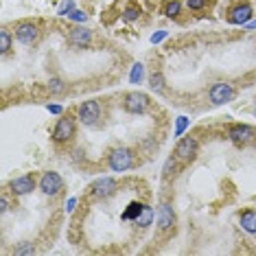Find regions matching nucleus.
<instances>
[{
  "label": "nucleus",
  "mask_w": 256,
  "mask_h": 256,
  "mask_svg": "<svg viewBox=\"0 0 256 256\" xmlns=\"http://www.w3.org/2000/svg\"><path fill=\"white\" fill-rule=\"evenodd\" d=\"M75 133H77V121H75V116L64 114L62 119H59L57 123H55L51 138H53V142L64 144V142L72 140V138H75Z\"/></svg>",
  "instance_id": "nucleus-1"
},
{
  "label": "nucleus",
  "mask_w": 256,
  "mask_h": 256,
  "mask_svg": "<svg viewBox=\"0 0 256 256\" xmlns=\"http://www.w3.org/2000/svg\"><path fill=\"white\" fill-rule=\"evenodd\" d=\"M108 166L114 173H123V171L133 166V151L127 147H116L108 155Z\"/></svg>",
  "instance_id": "nucleus-2"
},
{
  "label": "nucleus",
  "mask_w": 256,
  "mask_h": 256,
  "mask_svg": "<svg viewBox=\"0 0 256 256\" xmlns=\"http://www.w3.org/2000/svg\"><path fill=\"white\" fill-rule=\"evenodd\" d=\"M235 86L232 83H228V81H217L210 86V90H208V99H210V103L213 105H224V103H230L232 99H235Z\"/></svg>",
  "instance_id": "nucleus-3"
},
{
  "label": "nucleus",
  "mask_w": 256,
  "mask_h": 256,
  "mask_svg": "<svg viewBox=\"0 0 256 256\" xmlns=\"http://www.w3.org/2000/svg\"><path fill=\"white\" fill-rule=\"evenodd\" d=\"M228 138L235 144H239V147H246V144H250L256 138V129L246 123H232L228 127Z\"/></svg>",
  "instance_id": "nucleus-4"
},
{
  "label": "nucleus",
  "mask_w": 256,
  "mask_h": 256,
  "mask_svg": "<svg viewBox=\"0 0 256 256\" xmlns=\"http://www.w3.org/2000/svg\"><path fill=\"white\" fill-rule=\"evenodd\" d=\"M15 40L24 46H33L40 40V26L31 20H24V22H18L15 24Z\"/></svg>",
  "instance_id": "nucleus-5"
},
{
  "label": "nucleus",
  "mask_w": 256,
  "mask_h": 256,
  "mask_svg": "<svg viewBox=\"0 0 256 256\" xmlns=\"http://www.w3.org/2000/svg\"><path fill=\"white\" fill-rule=\"evenodd\" d=\"M40 191L46 195V197H57L59 193L64 191V180L57 171H46L40 177Z\"/></svg>",
  "instance_id": "nucleus-6"
},
{
  "label": "nucleus",
  "mask_w": 256,
  "mask_h": 256,
  "mask_svg": "<svg viewBox=\"0 0 256 256\" xmlns=\"http://www.w3.org/2000/svg\"><path fill=\"white\" fill-rule=\"evenodd\" d=\"M119 191V182L114 177H99L90 184V197L92 199H108Z\"/></svg>",
  "instance_id": "nucleus-7"
},
{
  "label": "nucleus",
  "mask_w": 256,
  "mask_h": 256,
  "mask_svg": "<svg viewBox=\"0 0 256 256\" xmlns=\"http://www.w3.org/2000/svg\"><path fill=\"white\" fill-rule=\"evenodd\" d=\"M77 119L88 127L97 125L99 119H101V103L99 101H83L79 108H77Z\"/></svg>",
  "instance_id": "nucleus-8"
},
{
  "label": "nucleus",
  "mask_w": 256,
  "mask_h": 256,
  "mask_svg": "<svg viewBox=\"0 0 256 256\" xmlns=\"http://www.w3.org/2000/svg\"><path fill=\"white\" fill-rule=\"evenodd\" d=\"M199 151V142L195 140L193 136H186V138H180L175 144V158L180 160V162H191L195 160V155Z\"/></svg>",
  "instance_id": "nucleus-9"
},
{
  "label": "nucleus",
  "mask_w": 256,
  "mask_h": 256,
  "mask_svg": "<svg viewBox=\"0 0 256 256\" xmlns=\"http://www.w3.org/2000/svg\"><path fill=\"white\" fill-rule=\"evenodd\" d=\"M149 103L151 101H149V97L144 92H129L123 99V108L129 114H144L149 110Z\"/></svg>",
  "instance_id": "nucleus-10"
},
{
  "label": "nucleus",
  "mask_w": 256,
  "mask_h": 256,
  "mask_svg": "<svg viewBox=\"0 0 256 256\" xmlns=\"http://www.w3.org/2000/svg\"><path fill=\"white\" fill-rule=\"evenodd\" d=\"M35 186H40L35 182V177L33 175H18V177H13V180L9 182V193L11 195H15V197H24V195H29V193H33V188Z\"/></svg>",
  "instance_id": "nucleus-11"
},
{
  "label": "nucleus",
  "mask_w": 256,
  "mask_h": 256,
  "mask_svg": "<svg viewBox=\"0 0 256 256\" xmlns=\"http://www.w3.org/2000/svg\"><path fill=\"white\" fill-rule=\"evenodd\" d=\"M252 18H254V9L250 2H237L235 7H230V11H228V22H230V24L243 26Z\"/></svg>",
  "instance_id": "nucleus-12"
},
{
  "label": "nucleus",
  "mask_w": 256,
  "mask_h": 256,
  "mask_svg": "<svg viewBox=\"0 0 256 256\" xmlns=\"http://www.w3.org/2000/svg\"><path fill=\"white\" fill-rule=\"evenodd\" d=\"M155 221H158V230L166 232L175 226V210L171 204H160L158 206V213H155Z\"/></svg>",
  "instance_id": "nucleus-13"
},
{
  "label": "nucleus",
  "mask_w": 256,
  "mask_h": 256,
  "mask_svg": "<svg viewBox=\"0 0 256 256\" xmlns=\"http://www.w3.org/2000/svg\"><path fill=\"white\" fill-rule=\"evenodd\" d=\"M68 44L72 48H88L92 44V31L86 26H75L68 33Z\"/></svg>",
  "instance_id": "nucleus-14"
},
{
  "label": "nucleus",
  "mask_w": 256,
  "mask_h": 256,
  "mask_svg": "<svg viewBox=\"0 0 256 256\" xmlns=\"http://www.w3.org/2000/svg\"><path fill=\"white\" fill-rule=\"evenodd\" d=\"M239 226L248 232V235H256V210H243L239 215Z\"/></svg>",
  "instance_id": "nucleus-15"
},
{
  "label": "nucleus",
  "mask_w": 256,
  "mask_h": 256,
  "mask_svg": "<svg viewBox=\"0 0 256 256\" xmlns=\"http://www.w3.org/2000/svg\"><path fill=\"white\" fill-rule=\"evenodd\" d=\"M153 219H155L153 208H151V206H147V204H144V208H142L140 217H138V219H136V224H138V228H149V226L153 224Z\"/></svg>",
  "instance_id": "nucleus-16"
},
{
  "label": "nucleus",
  "mask_w": 256,
  "mask_h": 256,
  "mask_svg": "<svg viewBox=\"0 0 256 256\" xmlns=\"http://www.w3.org/2000/svg\"><path fill=\"white\" fill-rule=\"evenodd\" d=\"M162 13L166 18H177V15L182 13V2L180 0H166L162 7Z\"/></svg>",
  "instance_id": "nucleus-17"
},
{
  "label": "nucleus",
  "mask_w": 256,
  "mask_h": 256,
  "mask_svg": "<svg viewBox=\"0 0 256 256\" xmlns=\"http://www.w3.org/2000/svg\"><path fill=\"white\" fill-rule=\"evenodd\" d=\"M142 208H144V204H140V202H131V204H129V208H127L125 213H123V219H125V221H136L138 217H140Z\"/></svg>",
  "instance_id": "nucleus-18"
},
{
  "label": "nucleus",
  "mask_w": 256,
  "mask_h": 256,
  "mask_svg": "<svg viewBox=\"0 0 256 256\" xmlns=\"http://www.w3.org/2000/svg\"><path fill=\"white\" fill-rule=\"evenodd\" d=\"M66 83L64 79H59V77H51V81H48V92L53 94V97H62V94L66 92Z\"/></svg>",
  "instance_id": "nucleus-19"
},
{
  "label": "nucleus",
  "mask_w": 256,
  "mask_h": 256,
  "mask_svg": "<svg viewBox=\"0 0 256 256\" xmlns=\"http://www.w3.org/2000/svg\"><path fill=\"white\" fill-rule=\"evenodd\" d=\"M149 88H151L153 92H162L164 90V75L160 70H155L149 75Z\"/></svg>",
  "instance_id": "nucleus-20"
},
{
  "label": "nucleus",
  "mask_w": 256,
  "mask_h": 256,
  "mask_svg": "<svg viewBox=\"0 0 256 256\" xmlns=\"http://www.w3.org/2000/svg\"><path fill=\"white\" fill-rule=\"evenodd\" d=\"M11 44H13V37H11V33L7 29L0 31V53L7 55L11 51Z\"/></svg>",
  "instance_id": "nucleus-21"
},
{
  "label": "nucleus",
  "mask_w": 256,
  "mask_h": 256,
  "mask_svg": "<svg viewBox=\"0 0 256 256\" xmlns=\"http://www.w3.org/2000/svg\"><path fill=\"white\" fill-rule=\"evenodd\" d=\"M31 254H35V246L29 241H24V243H20V246L13 248V256H31Z\"/></svg>",
  "instance_id": "nucleus-22"
},
{
  "label": "nucleus",
  "mask_w": 256,
  "mask_h": 256,
  "mask_svg": "<svg viewBox=\"0 0 256 256\" xmlns=\"http://www.w3.org/2000/svg\"><path fill=\"white\" fill-rule=\"evenodd\" d=\"M142 77H144V66L142 64H133V68L129 72V81L131 83H140Z\"/></svg>",
  "instance_id": "nucleus-23"
},
{
  "label": "nucleus",
  "mask_w": 256,
  "mask_h": 256,
  "mask_svg": "<svg viewBox=\"0 0 256 256\" xmlns=\"http://www.w3.org/2000/svg\"><path fill=\"white\" fill-rule=\"evenodd\" d=\"M177 162H180V160H177L175 155H171V158H166V162H164V166H162V175H164V177H169V175L175 171Z\"/></svg>",
  "instance_id": "nucleus-24"
},
{
  "label": "nucleus",
  "mask_w": 256,
  "mask_h": 256,
  "mask_svg": "<svg viewBox=\"0 0 256 256\" xmlns=\"http://www.w3.org/2000/svg\"><path fill=\"white\" fill-rule=\"evenodd\" d=\"M125 22H133V20H138L140 18V9L138 7H127L125 11H123V15H121Z\"/></svg>",
  "instance_id": "nucleus-25"
},
{
  "label": "nucleus",
  "mask_w": 256,
  "mask_h": 256,
  "mask_svg": "<svg viewBox=\"0 0 256 256\" xmlns=\"http://www.w3.org/2000/svg\"><path fill=\"white\" fill-rule=\"evenodd\" d=\"M188 125H191V121H188L186 116H180V119H177V123H175V136H182V133L186 131Z\"/></svg>",
  "instance_id": "nucleus-26"
},
{
  "label": "nucleus",
  "mask_w": 256,
  "mask_h": 256,
  "mask_svg": "<svg viewBox=\"0 0 256 256\" xmlns=\"http://www.w3.org/2000/svg\"><path fill=\"white\" fill-rule=\"evenodd\" d=\"M70 11H75V0H64V4L59 7L57 13H59V15H68Z\"/></svg>",
  "instance_id": "nucleus-27"
},
{
  "label": "nucleus",
  "mask_w": 256,
  "mask_h": 256,
  "mask_svg": "<svg viewBox=\"0 0 256 256\" xmlns=\"http://www.w3.org/2000/svg\"><path fill=\"white\" fill-rule=\"evenodd\" d=\"M68 18H70V20H75V22H81V24H83V22L88 20V13H83V11L75 9V11H70V13H68Z\"/></svg>",
  "instance_id": "nucleus-28"
},
{
  "label": "nucleus",
  "mask_w": 256,
  "mask_h": 256,
  "mask_svg": "<svg viewBox=\"0 0 256 256\" xmlns=\"http://www.w3.org/2000/svg\"><path fill=\"white\" fill-rule=\"evenodd\" d=\"M186 7L191 11H199L206 7V0H186Z\"/></svg>",
  "instance_id": "nucleus-29"
},
{
  "label": "nucleus",
  "mask_w": 256,
  "mask_h": 256,
  "mask_svg": "<svg viewBox=\"0 0 256 256\" xmlns=\"http://www.w3.org/2000/svg\"><path fill=\"white\" fill-rule=\"evenodd\" d=\"M75 206H77V197H70L68 202L64 204V210H66V213L70 215V213H75Z\"/></svg>",
  "instance_id": "nucleus-30"
},
{
  "label": "nucleus",
  "mask_w": 256,
  "mask_h": 256,
  "mask_svg": "<svg viewBox=\"0 0 256 256\" xmlns=\"http://www.w3.org/2000/svg\"><path fill=\"white\" fill-rule=\"evenodd\" d=\"M9 210V199H7V195H2V197H0V213H7Z\"/></svg>",
  "instance_id": "nucleus-31"
},
{
  "label": "nucleus",
  "mask_w": 256,
  "mask_h": 256,
  "mask_svg": "<svg viewBox=\"0 0 256 256\" xmlns=\"http://www.w3.org/2000/svg\"><path fill=\"white\" fill-rule=\"evenodd\" d=\"M164 37H166V31H158V33H153V35H151V42L158 44V42H162Z\"/></svg>",
  "instance_id": "nucleus-32"
},
{
  "label": "nucleus",
  "mask_w": 256,
  "mask_h": 256,
  "mask_svg": "<svg viewBox=\"0 0 256 256\" xmlns=\"http://www.w3.org/2000/svg\"><path fill=\"white\" fill-rule=\"evenodd\" d=\"M46 108H48V112H51V114H62L64 112V108H62V105H46Z\"/></svg>",
  "instance_id": "nucleus-33"
},
{
  "label": "nucleus",
  "mask_w": 256,
  "mask_h": 256,
  "mask_svg": "<svg viewBox=\"0 0 256 256\" xmlns=\"http://www.w3.org/2000/svg\"><path fill=\"white\" fill-rule=\"evenodd\" d=\"M243 29H248V31H252V29H256V20H250L248 24H243Z\"/></svg>",
  "instance_id": "nucleus-34"
},
{
  "label": "nucleus",
  "mask_w": 256,
  "mask_h": 256,
  "mask_svg": "<svg viewBox=\"0 0 256 256\" xmlns=\"http://www.w3.org/2000/svg\"><path fill=\"white\" fill-rule=\"evenodd\" d=\"M254 114H256V105H254Z\"/></svg>",
  "instance_id": "nucleus-35"
}]
</instances>
